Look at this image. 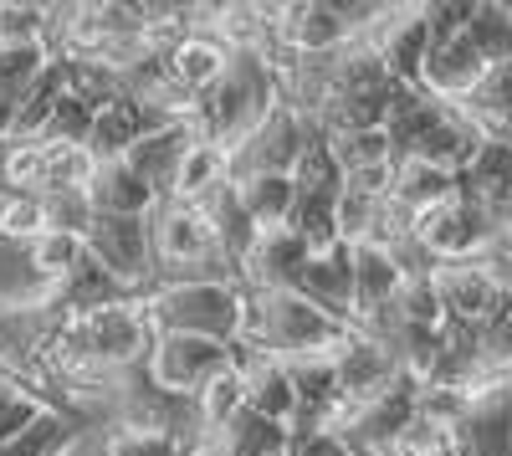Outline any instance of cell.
<instances>
[{
    "instance_id": "cell-1",
    "label": "cell",
    "mask_w": 512,
    "mask_h": 456,
    "mask_svg": "<svg viewBox=\"0 0 512 456\" xmlns=\"http://www.w3.org/2000/svg\"><path fill=\"white\" fill-rule=\"evenodd\" d=\"M277 72L262 52H231L226 72L190 103V129L195 139L216 144L221 154H231L256 123L277 108Z\"/></svg>"
},
{
    "instance_id": "cell-2",
    "label": "cell",
    "mask_w": 512,
    "mask_h": 456,
    "mask_svg": "<svg viewBox=\"0 0 512 456\" xmlns=\"http://www.w3.org/2000/svg\"><path fill=\"white\" fill-rule=\"evenodd\" d=\"M144 323L154 334H190V339H216L241 344L246 328V293L241 282L226 277H195V282H154L139 298Z\"/></svg>"
},
{
    "instance_id": "cell-3",
    "label": "cell",
    "mask_w": 512,
    "mask_h": 456,
    "mask_svg": "<svg viewBox=\"0 0 512 456\" xmlns=\"http://www.w3.org/2000/svg\"><path fill=\"white\" fill-rule=\"evenodd\" d=\"M354 328L333 323L297 293H246V328L241 344L256 354H272L282 364L292 359H328Z\"/></svg>"
},
{
    "instance_id": "cell-4",
    "label": "cell",
    "mask_w": 512,
    "mask_h": 456,
    "mask_svg": "<svg viewBox=\"0 0 512 456\" xmlns=\"http://www.w3.org/2000/svg\"><path fill=\"white\" fill-rule=\"evenodd\" d=\"M410 236L420 241V252L431 257L436 267L441 262H477L487 257L497 241H507V221L492 216L487 205L466 200V195H451L431 211H420L410 221Z\"/></svg>"
},
{
    "instance_id": "cell-5",
    "label": "cell",
    "mask_w": 512,
    "mask_h": 456,
    "mask_svg": "<svg viewBox=\"0 0 512 456\" xmlns=\"http://www.w3.org/2000/svg\"><path fill=\"white\" fill-rule=\"evenodd\" d=\"M318 139V118L297 113L287 103H277L256 129L226 154V180H256V175H292V164L303 159V149Z\"/></svg>"
},
{
    "instance_id": "cell-6",
    "label": "cell",
    "mask_w": 512,
    "mask_h": 456,
    "mask_svg": "<svg viewBox=\"0 0 512 456\" xmlns=\"http://www.w3.org/2000/svg\"><path fill=\"white\" fill-rule=\"evenodd\" d=\"M82 257L103 277H113L123 293H144L154 282V246H149V216H93L82 231Z\"/></svg>"
},
{
    "instance_id": "cell-7",
    "label": "cell",
    "mask_w": 512,
    "mask_h": 456,
    "mask_svg": "<svg viewBox=\"0 0 512 456\" xmlns=\"http://www.w3.org/2000/svg\"><path fill=\"white\" fill-rule=\"evenodd\" d=\"M431 293L441 303L446 323H466L477 328L492 313L507 308V272H502V252H487L477 262H441L431 272Z\"/></svg>"
},
{
    "instance_id": "cell-8",
    "label": "cell",
    "mask_w": 512,
    "mask_h": 456,
    "mask_svg": "<svg viewBox=\"0 0 512 456\" xmlns=\"http://www.w3.org/2000/svg\"><path fill=\"white\" fill-rule=\"evenodd\" d=\"M236 359V344H216V339H190V334H154L149 354H144V380L159 385L164 395L195 400V390L221 375V369Z\"/></svg>"
},
{
    "instance_id": "cell-9",
    "label": "cell",
    "mask_w": 512,
    "mask_h": 456,
    "mask_svg": "<svg viewBox=\"0 0 512 456\" xmlns=\"http://www.w3.org/2000/svg\"><path fill=\"white\" fill-rule=\"evenodd\" d=\"M487 67H497V62H487V57L477 52V41L466 36V26H456V31H441V36L425 41L420 82H415V88H420L425 98H436V103L451 108V103H461V98L487 77Z\"/></svg>"
},
{
    "instance_id": "cell-10",
    "label": "cell",
    "mask_w": 512,
    "mask_h": 456,
    "mask_svg": "<svg viewBox=\"0 0 512 456\" xmlns=\"http://www.w3.org/2000/svg\"><path fill=\"white\" fill-rule=\"evenodd\" d=\"M328 364H333V385H338V416H349V410L379 400L405 375V369L395 364V354H390V344H379L369 334H349L328 354Z\"/></svg>"
},
{
    "instance_id": "cell-11",
    "label": "cell",
    "mask_w": 512,
    "mask_h": 456,
    "mask_svg": "<svg viewBox=\"0 0 512 456\" xmlns=\"http://www.w3.org/2000/svg\"><path fill=\"white\" fill-rule=\"evenodd\" d=\"M287 293H297L303 303H313V308L328 313L333 323L354 328V262H349V246L338 241V246H328V252L303 257V267H297V277H292Z\"/></svg>"
},
{
    "instance_id": "cell-12",
    "label": "cell",
    "mask_w": 512,
    "mask_h": 456,
    "mask_svg": "<svg viewBox=\"0 0 512 456\" xmlns=\"http://www.w3.org/2000/svg\"><path fill=\"white\" fill-rule=\"evenodd\" d=\"M236 369H241V385H246V410L262 416L272 426H287L292 431V416H297V395H292V380H287V364L272 359V354H256L246 344H236Z\"/></svg>"
},
{
    "instance_id": "cell-13",
    "label": "cell",
    "mask_w": 512,
    "mask_h": 456,
    "mask_svg": "<svg viewBox=\"0 0 512 456\" xmlns=\"http://www.w3.org/2000/svg\"><path fill=\"white\" fill-rule=\"evenodd\" d=\"M159 123H175V118H159V113H149L144 103H134L128 93H118V98H108V103L93 113V129H88V144H82V149H88L98 164H103V159H123L144 134H154Z\"/></svg>"
},
{
    "instance_id": "cell-14",
    "label": "cell",
    "mask_w": 512,
    "mask_h": 456,
    "mask_svg": "<svg viewBox=\"0 0 512 456\" xmlns=\"http://www.w3.org/2000/svg\"><path fill=\"white\" fill-rule=\"evenodd\" d=\"M159 62H164V72H169V82L195 103L210 82H216L221 72H226V62H231V52L221 47L216 36H205V31H185V36H175L169 47L159 52Z\"/></svg>"
},
{
    "instance_id": "cell-15",
    "label": "cell",
    "mask_w": 512,
    "mask_h": 456,
    "mask_svg": "<svg viewBox=\"0 0 512 456\" xmlns=\"http://www.w3.org/2000/svg\"><path fill=\"white\" fill-rule=\"evenodd\" d=\"M82 195H88L93 216H149L154 211V190L139 180V170L128 159L93 164V180Z\"/></svg>"
},
{
    "instance_id": "cell-16",
    "label": "cell",
    "mask_w": 512,
    "mask_h": 456,
    "mask_svg": "<svg viewBox=\"0 0 512 456\" xmlns=\"http://www.w3.org/2000/svg\"><path fill=\"white\" fill-rule=\"evenodd\" d=\"M190 139H195L190 118H175V123H159L154 134H144L134 149L123 154V159L139 170V180L154 190V205L169 195V180H175V164H180V154L190 149Z\"/></svg>"
},
{
    "instance_id": "cell-17",
    "label": "cell",
    "mask_w": 512,
    "mask_h": 456,
    "mask_svg": "<svg viewBox=\"0 0 512 456\" xmlns=\"http://www.w3.org/2000/svg\"><path fill=\"white\" fill-rule=\"evenodd\" d=\"M384 195H390L395 211H405L415 221L420 211H431V205L456 195V175L436 170V164H420V159H395L390 164V190H384Z\"/></svg>"
},
{
    "instance_id": "cell-18",
    "label": "cell",
    "mask_w": 512,
    "mask_h": 456,
    "mask_svg": "<svg viewBox=\"0 0 512 456\" xmlns=\"http://www.w3.org/2000/svg\"><path fill=\"white\" fill-rule=\"evenodd\" d=\"M226 180V154L205 139H190V149L180 154L175 164V180H169V195L164 200H185V205H200L205 195H216Z\"/></svg>"
},
{
    "instance_id": "cell-19",
    "label": "cell",
    "mask_w": 512,
    "mask_h": 456,
    "mask_svg": "<svg viewBox=\"0 0 512 456\" xmlns=\"http://www.w3.org/2000/svg\"><path fill=\"white\" fill-rule=\"evenodd\" d=\"M231 190H236V205H241V216L251 221L256 236L287 226V216H292V195H297L287 175H256V180H241V185H231Z\"/></svg>"
},
{
    "instance_id": "cell-20",
    "label": "cell",
    "mask_w": 512,
    "mask_h": 456,
    "mask_svg": "<svg viewBox=\"0 0 512 456\" xmlns=\"http://www.w3.org/2000/svg\"><path fill=\"white\" fill-rule=\"evenodd\" d=\"M338 175H364V170H384L395 164V149L384 139V129H338V134H323Z\"/></svg>"
},
{
    "instance_id": "cell-21",
    "label": "cell",
    "mask_w": 512,
    "mask_h": 456,
    "mask_svg": "<svg viewBox=\"0 0 512 456\" xmlns=\"http://www.w3.org/2000/svg\"><path fill=\"white\" fill-rule=\"evenodd\" d=\"M41 410H47V405H41L36 395H26L16 380H6V375H0V446H6V441H16L36 416H41Z\"/></svg>"
},
{
    "instance_id": "cell-22",
    "label": "cell",
    "mask_w": 512,
    "mask_h": 456,
    "mask_svg": "<svg viewBox=\"0 0 512 456\" xmlns=\"http://www.w3.org/2000/svg\"><path fill=\"white\" fill-rule=\"evenodd\" d=\"M103 456H180V441L139 431V426H113L103 441Z\"/></svg>"
}]
</instances>
